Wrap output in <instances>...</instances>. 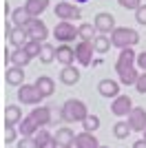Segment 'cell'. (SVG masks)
<instances>
[{"instance_id": "8fae6325", "label": "cell", "mask_w": 146, "mask_h": 148, "mask_svg": "<svg viewBox=\"0 0 146 148\" xmlns=\"http://www.w3.org/2000/svg\"><path fill=\"white\" fill-rule=\"evenodd\" d=\"M115 71H117V77H120V84H124V86H135V82L140 77V71L135 69V64H131V66H115Z\"/></svg>"}, {"instance_id": "d4e9b609", "label": "cell", "mask_w": 146, "mask_h": 148, "mask_svg": "<svg viewBox=\"0 0 146 148\" xmlns=\"http://www.w3.org/2000/svg\"><path fill=\"white\" fill-rule=\"evenodd\" d=\"M24 7H27V11H29L31 18H38V16H42L44 9L49 7V0H27Z\"/></svg>"}, {"instance_id": "8d00e7d4", "label": "cell", "mask_w": 146, "mask_h": 148, "mask_svg": "<svg viewBox=\"0 0 146 148\" xmlns=\"http://www.w3.org/2000/svg\"><path fill=\"white\" fill-rule=\"evenodd\" d=\"M18 148H38L36 137H22V139L18 142Z\"/></svg>"}, {"instance_id": "9c48e42d", "label": "cell", "mask_w": 146, "mask_h": 148, "mask_svg": "<svg viewBox=\"0 0 146 148\" xmlns=\"http://www.w3.org/2000/svg\"><path fill=\"white\" fill-rule=\"evenodd\" d=\"M126 122L131 124V128H133L135 133H144L146 130V111L142 106H133V111L128 113Z\"/></svg>"}, {"instance_id": "b9f144b4", "label": "cell", "mask_w": 146, "mask_h": 148, "mask_svg": "<svg viewBox=\"0 0 146 148\" xmlns=\"http://www.w3.org/2000/svg\"><path fill=\"white\" fill-rule=\"evenodd\" d=\"M69 148H78V146H75V144H73V146H69Z\"/></svg>"}, {"instance_id": "52a82bcc", "label": "cell", "mask_w": 146, "mask_h": 148, "mask_svg": "<svg viewBox=\"0 0 146 148\" xmlns=\"http://www.w3.org/2000/svg\"><path fill=\"white\" fill-rule=\"evenodd\" d=\"M133 111V99L128 95H117L113 97V104H111V113L117 115V117H128V113Z\"/></svg>"}, {"instance_id": "ba28073f", "label": "cell", "mask_w": 146, "mask_h": 148, "mask_svg": "<svg viewBox=\"0 0 146 148\" xmlns=\"http://www.w3.org/2000/svg\"><path fill=\"white\" fill-rule=\"evenodd\" d=\"M93 25H95L97 33H106V36H111L113 29H115V16H113V13L102 11V13H97V16H95Z\"/></svg>"}, {"instance_id": "d6a6232c", "label": "cell", "mask_w": 146, "mask_h": 148, "mask_svg": "<svg viewBox=\"0 0 146 148\" xmlns=\"http://www.w3.org/2000/svg\"><path fill=\"white\" fill-rule=\"evenodd\" d=\"M82 124H84V130L93 133V130H97V128H100V117H97V115H89V117H86Z\"/></svg>"}, {"instance_id": "83f0119b", "label": "cell", "mask_w": 146, "mask_h": 148, "mask_svg": "<svg viewBox=\"0 0 146 148\" xmlns=\"http://www.w3.org/2000/svg\"><path fill=\"white\" fill-rule=\"evenodd\" d=\"M78 36H80V40L93 42V40H95V36H97V29H95V25H89V22L80 25V27H78Z\"/></svg>"}, {"instance_id": "60d3db41", "label": "cell", "mask_w": 146, "mask_h": 148, "mask_svg": "<svg viewBox=\"0 0 146 148\" xmlns=\"http://www.w3.org/2000/svg\"><path fill=\"white\" fill-rule=\"evenodd\" d=\"M75 2H86V0H75Z\"/></svg>"}, {"instance_id": "44dd1931", "label": "cell", "mask_w": 146, "mask_h": 148, "mask_svg": "<svg viewBox=\"0 0 146 148\" xmlns=\"http://www.w3.org/2000/svg\"><path fill=\"white\" fill-rule=\"evenodd\" d=\"M36 86H38V91L42 93V97H51L55 93V82L49 77V75H40L36 80Z\"/></svg>"}, {"instance_id": "6da1fadb", "label": "cell", "mask_w": 146, "mask_h": 148, "mask_svg": "<svg viewBox=\"0 0 146 148\" xmlns=\"http://www.w3.org/2000/svg\"><path fill=\"white\" fill-rule=\"evenodd\" d=\"M60 117L64 122H84L89 117V111H86V104L82 99H67L62 104Z\"/></svg>"}, {"instance_id": "1f68e13d", "label": "cell", "mask_w": 146, "mask_h": 148, "mask_svg": "<svg viewBox=\"0 0 146 148\" xmlns=\"http://www.w3.org/2000/svg\"><path fill=\"white\" fill-rule=\"evenodd\" d=\"M42 44H44V42H40V40H33V38H31L29 42L24 44V51H27V53H29L31 58H40V51H42Z\"/></svg>"}, {"instance_id": "d6986e66", "label": "cell", "mask_w": 146, "mask_h": 148, "mask_svg": "<svg viewBox=\"0 0 146 148\" xmlns=\"http://www.w3.org/2000/svg\"><path fill=\"white\" fill-rule=\"evenodd\" d=\"M75 146L78 148H100V144H97V137L93 135V133L82 130V133L75 135Z\"/></svg>"}, {"instance_id": "74e56055", "label": "cell", "mask_w": 146, "mask_h": 148, "mask_svg": "<svg viewBox=\"0 0 146 148\" xmlns=\"http://www.w3.org/2000/svg\"><path fill=\"white\" fill-rule=\"evenodd\" d=\"M135 20L140 22V25H146V5H142L137 11H135Z\"/></svg>"}, {"instance_id": "f546056e", "label": "cell", "mask_w": 146, "mask_h": 148, "mask_svg": "<svg viewBox=\"0 0 146 148\" xmlns=\"http://www.w3.org/2000/svg\"><path fill=\"white\" fill-rule=\"evenodd\" d=\"M131 133H133V128H131L128 122H117L115 126H113V135H115L117 139H126Z\"/></svg>"}, {"instance_id": "2e32d148", "label": "cell", "mask_w": 146, "mask_h": 148, "mask_svg": "<svg viewBox=\"0 0 146 148\" xmlns=\"http://www.w3.org/2000/svg\"><path fill=\"white\" fill-rule=\"evenodd\" d=\"M60 82H62V84H67V86L78 84V82H80V69H75L73 64L64 66V69L60 71Z\"/></svg>"}, {"instance_id": "484cf974", "label": "cell", "mask_w": 146, "mask_h": 148, "mask_svg": "<svg viewBox=\"0 0 146 148\" xmlns=\"http://www.w3.org/2000/svg\"><path fill=\"white\" fill-rule=\"evenodd\" d=\"M20 119H22L20 106L9 104V106L5 108V126H16V124H20Z\"/></svg>"}, {"instance_id": "603a6c76", "label": "cell", "mask_w": 146, "mask_h": 148, "mask_svg": "<svg viewBox=\"0 0 146 148\" xmlns=\"http://www.w3.org/2000/svg\"><path fill=\"white\" fill-rule=\"evenodd\" d=\"M33 60V58L24 51V47L22 49H16V51H11V58H9V64H13V66H20V69H24L29 62Z\"/></svg>"}, {"instance_id": "f35d334b", "label": "cell", "mask_w": 146, "mask_h": 148, "mask_svg": "<svg viewBox=\"0 0 146 148\" xmlns=\"http://www.w3.org/2000/svg\"><path fill=\"white\" fill-rule=\"evenodd\" d=\"M137 69L146 71V51H142L140 56H137Z\"/></svg>"}, {"instance_id": "4316f807", "label": "cell", "mask_w": 146, "mask_h": 148, "mask_svg": "<svg viewBox=\"0 0 146 148\" xmlns=\"http://www.w3.org/2000/svg\"><path fill=\"white\" fill-rule=\"evenodd\" d=\"M111 47H113V44H111V36H106V33H97L95 36V40H93L95 53H109Z\"/></svg>"}, {"instance_id": "277c9868", "label": "cell", "mask_w": 146, "mask_h": 148, "mask_svg": "<svg viewBox=\"0 0 146 148\" xmlns=\"http://www.w3.org/2000/svg\"><path fill=\"white\" fill-rule=\"evenodd\" d=\"M53 16H58L60 20H69V22H75V20L82 18V11H80L78 5H73V2H67V0H62L58 5L53 7Z\"/></svg>"}, {"instance_id": "f6af8a7d", "label": "cell", "mask_w": 146, "mask_h": 148, "mask_svg": "<svg viewBox=\"0 0 146 148\" xmlns=\"http://www.w3.org/2000/svg\"><path fill=\"white\" fill-rule=\"evenodd\" d=\"M51 148H58V146H51Z\"/></svg>"}, {"instance_id": "5b68a950", "label": "cell", "mask_w": 146, "mask_h": 148, "mask_svg": "<svg viewBox=\"0 0 146 148\" xmlns=\"http://www.w3.org/2000/svg\"><path fill=\"white\" fill-rule=\"evenodd\" d=\"M75 62L78 64H82V66H89V64H93V53H95V49H93V42H86V40H80L75 47Z\"/></svg>"}, {"instance_id": "7c38bea8", "label": "cell", "mask_w": 146, "mask_h": 148, "mask_svg": "<svg viewBox=\"0 0 146 148\" xmlns=\"http://www.w3.org/2000/svg\"><path fill=\"white\" fill-rule=\"evenodd\" d=\"M27 31H29V36L33 38V40H40V42H44L49 38V29L40 18H31V22L27 25Z\"/></svg>"}, {"instance_id": "cb8c5ba5", "label": "cell", "mask_w": 146, "mask_h": 148, "mask_svg": "<svg viewBox=\"0 0 146 148\" xmlns=\"http://www.w3.org/2000/svg\"><path fill=\"white\" fill-rule=\"evenodd\" d=\"M18 130H20V135H22V137H33V133L38 130V122L31 117V115H27V117L20 119Z\"/></svg>"}, {"instance_id": "9a60e30c", "label": "cell", "mask_w": 146, "mask_h": 148, "mask_svg": "<svg viewBox=\"0 0 146 148\" xmlns=\"http://www.w3.org/2000/svg\"><path fill=\"white\" fill-rule=\"evenodd\" d=\"M97 91L102 97H117L120 95V82L115 80H102L97 84Z\"/></svg>"}, {"instance_id": "ee69618b", "label": "cell", "mask_w": 146, "mask_h": 148, "mask_svg": "<svg viewBox=\"0 0 146 148\" xmlns=\"http://www.w3.org/2000/svg\"><path fill=\"white\" fill-rule=\"evenodd\" d=\"M144 139H146V130H144Z\"/></svg>"}, {"instance_id": "e575fe53", "label": "cell", "mask_w": 146, "mask_h": 148, "mask_svg": "<svg viewBox=\"0 0 146 148\" xmlns=\"http://www.w3.org/2000/svg\"><path fill=\"white\" fill-rule=\"evenodd\" d=\"M18 139V130L13 128V126H5V142L7 144H13Z\"/></svg>"}, {"instance_id": "ffe728a7", "label": "cell", "mask_w": 146, "mask_h": 148, "mask_svg": "<svg viewBox=\"0 0 146 148\" xmlns=\"http://www.w3.org/2000/svg\"><path fill=\"white\" fill-rule=\"evenodd\" d=\"M131 64H137V53L133 51V47L120 49V56H117V60H115V66H131Z\"/></svg>"}, {"instance_id": "7402d4cb", "label": "cell", "mask_w": 146, "mask_h": 148, "mask_svg": "<svg viewBox=\"0 0 146 148\" xmlns=\"http://www.w3.org/2000/svg\"><path fill=\"white\" fill-rule=\"evenodd\" d=\"M11 22L16 27H27L31 22V16H29V11H27V7H16V9H13L11 11Z\"/></svg>"}, {"instance_id": "f1b7e54d", "label": "cell", "mask_w": 146, "mask_h": 148, "mask_svg": "<svg viewBox=\"0 0 146 148\" xmlns=\"http://www.w3.org/2000/svg\"><path fill=\"white\" fill-rule=\"evenodd\" d=\"M38 60L42 62V64H51V62L55 60V47L53 44H47L44 42L42 44V51H40V58Z\"/></svg>"}, {"instance_id": "7bdbcfd3", "label": "cell", "mask_w": 146, "mask_h": 148, "mask_svg": "<svg viewBox=\"0 0 146 148\" xmlns=\"http://www.w3.org/2000/svg\"><path fill=\"white\" fill-rule=\"evenodd\" d=\"M100 148H109V146H100Z\"/></svg>"}, {"instance_id": "ab89813d", "label": "cell", "mask_w": 146, "mask_h": 148, "mask_svg": "<svg viewBox=\"0 0 146 148\" xmlns=\"http://www.w3.org/2000/svg\"><path fill=\"white\" fill-rule=\"evenodd\" d=\"M133 148H146V139H137V142L133 144Z\"/></svg>"}, {"instance_id": "836d02e7", "label": "cell", "mask_w": 146, "mask_h": 148, "mask_svg": "<svg viewBox=\"0 0 146 148\" xmlns=\"http://www.w3.org/2000/svg\"><path fill=\"white\" fill-rule=\"evenodd\" d=\"M117 5L122 9H128V11H137L142 7V0H117Z\"/></svg>"}, {"instance_id": "ac0fdd59", "label": "cell", "mask_w": 146, "mask_h": 148, "mask_svg": "<svg viewBox=\"0 0 146 148\" xmlns=\"http://www.w3.org/2000/svg\"><path fill=\"white\" fill-rule=\"evenodd\" d=\"M31 117L38 122V126H47V124L53 122V113H51L49 106H38V108L31 111Z\"/></svg>"}, {"instance_id": "7a4b0ae2", "label": "cell", "mask_w": 146, "mask_h": 148, "mask_svg": "<svg viewBox=\"0 0 146 148\" xmlns=\"http://www.w3.org/2000/svg\"><path fill=\"white\" fill-rule=\"evenodd\" d=\"M140 42V33L131 27H115L111 33V44L115 49H126V47H135Z\"/></svg>"}, {"instance_id": "8992f818", "label": "cell", "mask_w": 146, "mask_h": 148, "mask_svg": "<svg viewBox=\"0 0 146 148\" xmlns=\"http://www.w3.org/2000/svg\"><path fill=\"white\" fill-rule=\"evenodd\" d=\"M18 99L20 104H40L42 93L38 91L36 84H22V86H18Z\"/></svg>"}, {"instance_id": "e0dca14e", "label": "cell", "mask_w": 146, "mask_h": 148, "mask_svg": "<svg viewBox=\"0 0 146 148\" xmlns=\"http://www.w3.org/2000/svg\"><path fill=\"white\" fill-rule=\"evenodd\" d=\"M55 146L58 148H69L75 144V135H73V130L71 128H60L58 133H55Z\"/></svg>"}, {"instance_id": "30bf717a", "label": "cell", "mask_w": 146, "mask_h": 148, "mask_svg": "<svg viewBox=\"0 0 146 148\" xmlns=\"http://www.w3.org/2000/svg\"><path fill=\"white\" fill-rule=\"evenodd\" d=\"M9 44H11L13 49H22L24 44L31 40V36H29V31H27V27H16L13 25V29H11V33H9Z\"/></svg>"}, {"instance_id": "d590c367", "label": "cell", "mask_w": 146, "mask_h": 148, "mask_svg": "<svg viewBox=\"0 0 146 148\" xmlns=\"http://www.w3.org/2000/svg\"><path fill=\"white\" fill-rule=\"evenodd\" d=\"M135 88H137V93L146 95V71L140 73V77H137V82H135Z\"/></svg>"}, {"instance_id": "3957f363", "label": "cell", "mask_w": 146, "mask_h": 148, "mask_svg": "<svg viewBox=\"0 0 146 148\" xmlns=\"http://www.w3.org/2000/svg\"><path fill=\"white\" fill-rule=\"evenodd\" d=\"M53 36H55V40H58L60 44H62V42L69 44V42H73L75 38H80V36H78V27L73 25V22H69V20H60V22L55 25Z\"/></svg>"}, {"instance_id": "4fadbf2b", "label": "cell", "mask_w": 146, "mask_h": 148, "mask_svg": "<svg viewBox=\"0 0 146 148\" xmlns=\"http://www.w3.org/2000/svg\"><path fill=\"white\" fill-rule=\"evenodd\" d=\"M55 60L60 62L62 66H69L75 62V49H73L71 44H64L62 42L60 47H55Z\"/></svg>"}, {"instance_id": "5bb4252c", "label": "cell", "mask_w": 146, "mask_h": 148, "mask_svg": "<svg viewBox=\"0 0 146 148\" xmlns=\"http://www.w3.org/2000/svg\"><path fill=\"white\" fill-rule=\"evenodd\" d=\"M5 80H7L9 86H22L24 84V69L11 64V66L7 69V73H5Z\"/></svg>"}, {"instance_id": "4dcf8cb0", "label": "cell", "mask_w": 146, "mask_h": 148, "mask_svg": "<svg viewBox=\"0 0 146 148\" xmlns=\"http://www.w3.org/2000/svg\"><path fill=\"white\" fill-rule=\"evenodd\" d=\"M36 142H38V148H51V146H55L53 135H51V133H47V130H38Z\"/></svg>"}]
</instances>
